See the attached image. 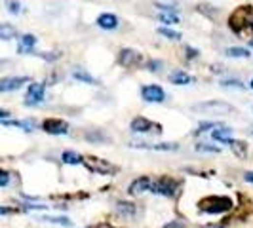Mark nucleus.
Returning a JSON list of instances; mask_svg holds the SVG:
<instances>
[{
  "label": "nucleus",
  "instance_id": "1",
  "mask_svg": "<svg viewBox=\"0 0 253 228\" xmlns=\"http://www.w3.org/2000/svg\"><path fill=\"white\" fill-rule=\"evenodd\" d=\"M228 209H232V200L226 196H210V198L200 201V211L211 215L226 213Z\"/></svg>",
  "mask_w": 253,
  "mask_h": 228
},
{
  "label": "nucleus",
  "instance_id": "2",
  "mask_svg": "<svg viewBox=\"0 0 253 228\" xmlns=\"http://www.w3.org/2000/svg\"><path fill=\"white\" fill-rule=\"evenodd\" d=\"M192 111L200 114H215V116H221V114H232L234 113V107L230 103L225 101H206V103H198L192 105Z\"/></svg>",
  "mask_w": 253,
  "mask_h": 228
},
{
  "label": "nucleus",
  "instance_id": "3",
  "mask_svg": "<svg viewBox=\"0 0 253 228\" xmlns=\"http://www.w3.org/2000/svg\"><path fill=\"white\" fill-rule=\"evenodd\" d=\"M236 21H240V23L232 28V30H236V32L244 30V27H253V8L252 6H242V8H238L236 12H232L228 23L234 25Z\"/></svg>",
  "mask_w": 253,
  "mask_h": 228
},
{
  "label": "nucleus",
  "instance_id": "4",
  "mask_svg": "<svg viewBox=\"0 0 253 228\" xmlns=\"http://www.w3.org/2000/svg\"><path fill=\"white\" fill-rule=\"evenodd\" d=\"M82 164H84L92 173H97V175H111V173H116V170H118L111 162L101 160V158H95V156H86Z\"/></svg>",
  "mask_w": 253,
  "mask_h": 228
},
{
  "label": "nucleus",
  "instance_id": "5",
  "mask_svg": "<svg viewBox=\"0 0 253 228\" xmlns=\"http://www.w3.org/2000/svg\"><path fill=\"white\" fill-rule=\"evenodd\" d=\"M151 192H155V194H162V196H175V192H177V183L168 177V175H164V177H160V179H156L153 181V186H151Z\"/></svg>",
  "mask_w": 253,
  "mask_h": 228
},
{
  "label": "nucleus",
  "instance_id": "6",
  "mask_svg": "<svg viewBox=\"0 0 253 228\" xmlns=\"http://www.w3.org/2000/svg\"><path fill=\"white\" fill-rule=\"evenodd\" d=\"M141 97H143V101H147V103H162V101L166 99V91L160 86L149 84L141 87Z\"/></svg>",
  "mask_w": 253,
  "mask_h": 228
},
{
  "label": "nucleus",
  "instance_id": "7",
  "mask_svg": "<svg viewBox=\"0 0 253 228\" xmlns=\"http://www.w3.org/2000/svg\"><path fill=\"white\" fill-rule=\"evenodd\" d=\"M42 129L50 135H65L69 131V124L59 118H46L42 122Z\"/></svg>",
  "mask_w": 253,
  "mask_h": 228
},
{
  "label": "nucleus",
  "instance_id": "8",
  "mask_svg": "<svg viewBox=\"0 0 253 228\" xmlns=\"http://www.w3.org/2000/svg\"><path fill=\"white\" fill-rule=\"evenodd\" d=\"M141 54L139 52H135V50H129V48H124L120 54H118V63L122 65V67H137L141 63Z\"/></svg>",
  "mask_w": 253,
  "mask_h": 228
},
{
  "label": "nucleus",
  "instance_id": "9",
  "mask_svg": "<svg viewBox=\"0 0 253 228\" xmlns=\"http://www.w3.org/2000/svg\"><path fill=\"white\" fill-rule=\"evenodd\" d=\"M151 186H153V179H151L149 175H143V177H137L135 181L129 183L127 192H129L131 196H137V194H143V192L151 190Z\"/></svg>",
  "mask_w": 253,
  "mask_h": 228
},
{
  "label": "nucleus",
  "instance_id": "10",
  "mask_svg": "<svg viewBox=\"0 0 253 228\" xmlns=\"http://www.w3.org/2000/svg\"><path fill=\"white\" fill-rule=\"evenodd\" d=\"M25 82H29V76H8V78H2L0 80V93L15 91V89H19Z\"/></svg>",
  "mask_w": 253,
  "mask_h": 228
},
{
  "label": "nucleus",
  "instance_id": "11",
  "mask_svg": "<svg viewBox=\"0 0 253 228\" xmlns=\"http://www.w3.org/2000/svg\"><path fill=\"white\" fill-rule=\"evenodd\" d=\"M44 89H46V86L42 82H32V84H29L27 87V105H36V103H40L44 99Z\"/></svg>",
  "mask_w": 253,
  "mask_h": 228
},
{
  "label": "nucleus",
  "instance_id": "12",
  "mask_svg": "<svg viewBox=\"0 0 253 228\" xmlns=\"http://www.w3.org/2000/svg\"><path fill=\"white\" fill-rule=\"evenodd\" d=\"M158 19L166 25H175L181 21V17L177 14V10H173L171 6H160V12H158Z\"/></svg>",
  "mask_w": 253,
  "mask_h": 228
},
{
  "label": "nucleus",
  "instance_id": "13",
  "mask_svg": "<svg viewBox=\"0 0 253 228\" xmlns=\"http://www.w3.org/2000/svg\"><path fill=\"white\" fill-rule=\"evenodd\" d=\"M129 146H133V148H151V150H158V152L179 150V144H175V142H158V144H147V142H131Z\"/></svg>",
  "mask_w": 253,
  "mask_h": 228
},
{
  "label": "nucleus",
  "instance_id": "14",
  "mask_svg": "<svg viewBox=\"0 0 253 228\" xmlns=\"http://www.w3.org/2000/svg\"><path fill=\"white\" fill-rule=\"evenodd\" d=\"M230 135H232V129L223 128V126H219L217 129H213V131H211L213 141H219V142H223V144H228V146H230V142L234 141Z\"/></svg>",
  "mask_w": 253,
  "mask_h": 228
},
{
  "label": "nucleus",
  "instance_id": "15",
  "mask_svg": "<svg viewBox=\"0 0 253 228\" xmlns=\"http://www.w3.org/2000/svg\"><path fill=\"white\" fill-rule=\"evenodd\" d=\"M155 124L151 122V120H147L145 116H137V118H133L131 120V131H135V133H147V131H151Z\"/></svg>",
  "mask_w": 253,
  "mask_h": 228
},
{
  "label": "nucleus",
  "instance_id": "16",
  "mask_svg": "<svg viewBox=\"0 0 253 228\" xmlns=\"http://www.w3.org/2000/svg\"><path fill=\"white\" fill-rule=\"evenodd\" d=\"M116 213L120 215V217L131 219V217H135V213H137V207L131 201H116Z\"/></svg>",
  "mask_w": 253,
  "mask_h": 228
},
{
  "label": "nucleus",
  "instance_id": "17",
  "mask_svg": "<svg viewBox=\"0 0 253 228\" xmlns=\"http://www.w3.org/2000/svg\"><path fill=\"white\" fill-rule=\"evenodd\" d=\"M36 42H38V40H36V36H34V34H23V36L19 38L17 52H19V54H23V52L29 54V52H32V48L36 46Z\"/></svg>",
  "mask_w": 253,
  "mask_h": 228
},
{
  "label": "nucleus",
  "instance_id": "18",
  "mask_svg": "<svg viewBox=\"0 0 253 228\" xmlns=\"http://www.w3.org/2000/svg\"><path fill=\"white\" fill-rule=\"evenodd\" d=\"M169 82L175 86H189L194 82V78L190 76V74H187V72L183 71H175L169 74Z\"/></svg>",
  "mask_w": 253,
  "mask_h": 228
},
{
  "label": "nucleus",
  "instance_id": "19",
  "mask_svg": "<svg viewBox=\"0 0 253 228\" xmlns=\"http://www.w3.org/2000/svg\"><path fill=\"white\" fill-rule=\"evenodd\" d=\"M97 25L101 28H107V30H111V28H116L118 27V17L113 14H101L97 17Z\"/></svg>",
  "mask_w": 253,
  "mask_h": 228
},
{
  "label": "nucleus",
  "instance_id": "20",
  "mask_svg": "<svg viewBox=\"0 0 253 228\" xmlns=\"http://www.w3.org/2000/svg\"><path fill=\"white\" fill-rule=\"evenodd\" d=\"M17 36V28L10 23H0V40H12Z\"/></svg>",
  "mask_w": 253,
  "mask_h": 228
},
{
  "label": "nucleus",
  "instance_id": "21",
  "mask_svg": "<svg viewBox=\"0 0 253 228\" xmlns=\"http://www.w3.org/2000/svg\"><path fill=\"white\" fill-rule=\"evenodd\" d=\"M63 164H70V166H78V164H82L84 162V156H80L78 152H74V150H65L63 152Z\"/></svg>",
  "mask_w": 253,
  "mask_h": 228
},
{
  "label": "nucleus",
  "instance_id": "22",
  "mask_svg": "<svg viewBox=\"0 0 253 228\" xmlns=\"http://www.w3.org/2000/svg\"><path fill=\"white\" fill-rule=\"evenodd\" d=\"M230 148H232V152H234L240 160H246V156H248V144L244 141H232L230 142Z\"/></svg>",
  "mask_w": 253,
  "mask_h": 228
},
{
  "label": "nucleus",
  "instance_id": "23",
  "mask_svg": "<svg viewBox=\"0 0 253 228\" xmlns=\"http://www.w3.org/2000/svg\"><path fill=\"white\" fill-rule=\"evenodd\" d=\"M6 126H15V128H21V129H25V131H31V129L34 128V122H32V120H8Z\"/></svg>",
  "mask_w": 253,
  "mask_h": 228
},
{
  "label": "nucleus",
  "instance_id": "24",
  "mask_svg": "<svg viewBox=\"0 0 253 228\" xmlns=\"http://www.w3.org/2000/svg\"><path fill=\"white\" fill-rule=\"evenodd\" d=\"M40 221L54 223V225H61V227H70V225H72L67 217H40Z\"/></svg>",
  "mask_w": 253,
  "mask_h": 228
},
{
  "label": "nucleus",
  "instance_id": "25",
  "mask_svg": "<svg viewBox=\"0 0 253 228\" xmlns=\"http://www.w3.org/2000/svg\"><path fill=\"white\" fill-rule=\"evenodd\" d=\"M226 56L228 57H242V59H246V57H250V52L246 50V48H228L226 50Z\"/></svg>",
  "mask_w": 253,
  "mask_h": 228
},
{
  "label": "nucleus",
  "instance_id": "26",
  "mask_svg": "<svg viewBox=\"0 0 253 228\" xmlns=\"http://www.w3.org/2000/svg\"><path fill=\"white\" fill-rule=\"evenodd\" d=\"M158 32H160L162 36L169 38V40H179V38H181V32L171 30V28H166V27H160V28H158Z\"/></svg>",
  "mask_w": 253,
  "mask_h": 228
},
{
  "label": "nucleus",
  "instance_id": "27",
  "mask_svg": "<svg viewBox=\"0 0 253 228\" xmlns=\"http://www.w3.org/2000/svg\"><path fill=\"white\" fill-rule=\"evenodd\" d=\"M72 76L76 78V80H82V82H88V84H95V78H92L88 72L84 71H74L72 72Z\"/></svg>",
  "mask_w": 253,
  "mask_h": 228
},
{
  "label": "nucleus",
  "instance_id": "28",
  "mask_svg": "<svg viewBox=\"0 0 253 228\" xmlns=\"http://www.w3.org/2000/svg\"><path fill=\"white\" fill-rule=\"evenodd\" d=\"M196 150L198 152H213V154H217L221 148H219V146H211V144H208V142H198Z\"/></svg>",
  "mask_w": 253,
  "mask_h": 228
},
{
  "label": "nucleus",
  "instance_id": "29",
  "mask_svg": "<svg viewBox=\"0 0 253 228\" xmlns=\"http://www.w3.org/2000/svg\"><path fill=\"white\" fill-rule=\"evenodd\" d=\"M6 6H8V10L12 14H19V10H21V4L17 0H6Z\"/></svg>",
  "mask_w": 253,
  "mask_h": 228
},
{
  "label": "nucleus",
  "instance_id": "30",
  "mask_svg": "<svg viewBox=\"0 0 253 228\" xmlns=\"http://www.w3.org/2000/svg\"><path fill=\"white\" fill-rule=\"evenodd\" d=\"M211 128H219V124L217 122H204V124H200V129H196V133H204Z\"/></svg>",
  "mask_w": 253,
  "mask_h": 228
},
{
  "label": "nucleus",
  "instance_id": "31",
  "mask_svg": "<svg viewBox=\"0 0 253 228\" xmlns=\"http://www.w3.org/2000/svg\"><path fill=\"white\" fill-rule=\"evenodd\" d=\"M221 86H225V87H238V89L244 87V84L240 80H225V82H221Z\"/></svg>",
  "mask_w": 253,
  "mask_h": 228
},
{
  "label": "nucleus",
  "instance_id": "32",
  "mask_svg": "<svg viewBox=\"0 0 253 228\" xmlns=\"http://www.w3.org/2000/svg\"><path fill=\"white\" fill-rule=\"evenodd\" d=\"M86 139H90V141H107V137L103 133H88Z\"/></svg>",
  "mask_w": 253,
  "mask_h": 228
},
{
  "label": "nucleus",
  "instance_id": "33",
  "mask_svg": "<svg viewBox=\"0 0 253 228\" xmlns=\"http://www.w3.org/2000/svg\"><path fill=\"white\" fill-rule=\"evenodd\" d=\"M162 67H164L162 61H151V63H149V71H153V72H158Z\"/></svg>",
  "mask_w": 253,
  "mask_h": 228
},
{
  "label": "nucleus",
  "instance_id": "34",
  "mask_svg": "<svg viewBox=\"0 0 253 228\" xmlns=\"http://www.w3.org/2000/svg\"><path fill=\"white\" fill-rule=\"evenodd\" d=\"M8 183H10V175L0 170V186H8Z\"/></svg>",
  "mask_w": 253,
  "mask_h": 228
},
{
  "label": "nucleus",
  "instance_id": "35",
  "mask_svg": "<svg viewBox=\"0 0 253 228\" xmlns=\"http://www.w3.org/2000/svg\"><path fill=\"white\" fill-rule=\"evenodd\" d=\"M164 228H185V225L181 223V221H173V223H169V225H166Z\"/></svg>",
  "mask_w": 253,
  "mask_h": 228
},
{
  "label": "nucleus",
  "instance_id": "36",
  "mask_svg": "<svg viewBox=\"0 0 253 228\" xmlns=\"http://www.w3.org/2000/svg\"><path fill=\"white\" fill-rule=\"evenodd\" d=\"M12 211H14V209H10V207H2V205H0V215H10Z\"/></svg>",
  "mask_w": 253,
  "mask_h": 228
},
{
  "label": "nucleus",
  "instance_id": "37",
  "mask_svg": "<svg viewBox=\"0 0 253 228\" xmlns=\"http://www.w3.org/2000/svg\"><path fill=\"white\" fill-rule=\"evenodd\" d=\"M244 179H246L248 183H253V171H248V173L244 175Z\"/></svg>",
  "mask_w": 253,
  "mask_h": 228
},
{
  "label": "nucleus",
  "instance_id": "38",
  "mask_svg": "<svg viewBox=\"0 0 253 228\" xmlns=\"http://www.w3.org/2000/svg\"><path fill=\"white\" fill-rule=\"evenodd\" d=\"M8 116H10V113H8V111L0 109V120H4V118H8Z\"/></svg>",
  "mask_w": 253,
  "mask_h": 228
},
{
  "label": "nucleus",
  "instance_id": "39",
  "mask_svg": "<svg viewBox=\"0 0 253 228\" xmlns=\"http://www.w3.org/2000/svg\"><path fill=\"white\" fill-rule=\"evenodd\" d=\"M187 52H189V57H196L198 52L196 50H192V48H187Z\"/></svg>",
  "mask_w": 253,
  "mask_h": 228
},
{
  "label": "nucleus",
  "instance_id": "40",
  "mask_svg": "<svg viewBox=\"0 0 253 228\" xmlns=\"http://www.w3.org/2000/svg\"><path fill=\"white\" fill-rule=\"evenodd\" d=\"M206 228H223V227H217V225H208Z\"/></svg>",
  "mask_w": 253,
  "mask_h": 228
},
{
  "label": "nucleus",
  "instance_id": "41",
  "mask_svg": "<svg viewBox=\"0 0 253 228\" xmlns=\"http://www.w3.org/2000/svg\"><path fill=\"white\" fill-rule=\"evenodd\" d=\"M250 46H253V38H252V40H250Z\"/></svg>",
  "mask_w": 253,
  "mask_h": 228
},
{
  "label": "nucleus",
  "instance_id": "42",
  "mask_svg": "<svg viewBox=\"0 0 253 228\" xmlns=\"http://www.w3.org/2000/svg\"><path fill=\"white\" fill-rule=\"evenodd\" d=\"M250 86H252V89H253V80H252V84H250Z\"/></svg>",
  "mask_w": 253,
  "mask_h": 228
}]
</instances>
